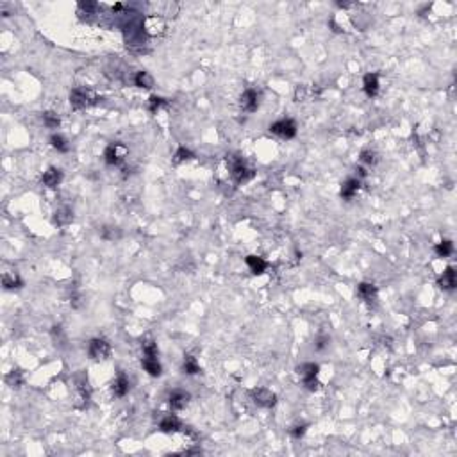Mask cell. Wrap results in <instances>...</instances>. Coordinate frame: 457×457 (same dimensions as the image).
<instances>
[{"mask_svg": "<svg viewBox=\"0 0 457 457\" xmlns=\"http://www.w3.org/2000/svg\"><path fill=\"white\" fill-rule=\"evenodd\" d=\"M225 161H227V167H228V175H231V179L234 180V184H238V186L246 184L248 180L254 179V175H256V172L246 164V161L243 159L239 154H227Z\"/></svg>", "mask_w": 457, "mask_h": 457, "instance_id": "1", "label": "cell"}, {"mask_svg": "<svg viewBox=\"0 0 457 457\" xmlns=\"http://www.w3.org/2000/svg\"><path fill=\"white\" fill-rule=\"evenodd\" d=\"M100 100H102L100 97L93 95L90 90H86V88H73V90L70 91V106H72L73 109H77V111L91 108V106H97Z\"/></svg>", "mask_w": 457, "mask_h": 457, "instance_id": "2", "label": "cell"}, {"mask_svg": "<svg viewBox=\"0 0 457 457\" xmlns=\"http://www.w3.org/2000/svg\"><path fill=\"white\" fill-rule=\"evenodd\" d=\"M297 373L302 377V382H304L305 389L307 391H316L320 388V381H318V373H320V364L316 363H302L300 366L297 368Z\"/></svg>", "mask_w": 457, "mask_h": 457, "instance_id": "3", "label": "cell"}, {"mask_svg": "<svg viewBox=\"0 0 457 457\" xmlns=\"http://www.w3.org/2000/svg\"><path fill=\"white\" fill-rule=\"evenodd\" d=\"M268 131L282 139H293L295 136H297L298 127H297V121L291 120V118H281V120L270 123Z\"/></svg>", "mask_w": 457, "mask_h": 457, "instance_id": "4", "label": "cell"}, {"mask_svg": "<svg viewBox=\"0 0 457 457\" xmlns=\"http://www.w3.org/2000/svg\"><path fill=\"white\" fill-rule=\"evenodd\" d=\"M88 356L93 361H104L111 356V345L104 338H93L88 345Z\"/></svg>", "mask_w": 457, "mask_h": 457, "instance_id": "5", "label": "cell"}, {"mask_svg": "<svg viewBox=\"0 0 457 457\" xmlns=\"http://www.w3.org/2000/svg\"><path fill=\"white\" fill-rule=\"evenodd\" d=\"M250 397H252L254 404H256L257 407H263V409H272L275 404H277V395L268 388L252 389V391H250Z\"/></svg>", "mask_w": 457, "mask_h": 457, "instance_id": "6", "label": "cell"}, {"mask_svg": "<svg viewBox=\"0 0 457 457\" xmlns=\"http://www.w3.org/2000/svg\"><path fill=\"white\" fill-rule=\"evenodd\" d=\"M123 156H125V147L120 141L109 143L104 150V161L109 167H120L123 163Z\"/></svg>", "mask_w": 457, "mask_h": 457, "instance_id": "7", "label": "cell"}, {"mask_svg": "<svg viewBox=\"0 0 457 457\" xmlns=\"http://www.w3.org/2000/svg\"><path fill=\"white\" fill-rule=\"evenodd\" d=\"M239 106L245 113H256L257 108H259V95H257L256 90H245L243 95L239 97Z\"/></svg>", "mask_w": 457, "mask_h": 457, "instance_id": "8", "label": "cell"}, {"mask_svg": "<svg viewBox=\"0 0 457 457\" xmlns=\"http://www.w3.org/2000/svg\"><path fill=\"white\" fill-rule=\"evenodd\" d=\"M377 295H379V289L375 284H370V282H361L359 286H357V297L361 298L363 302H366V304H375L377 302Z\"/></svg>", "mask_w": 457, "mask_h": 457, "instance_id": "9", "label": "cell"}, {"mask_svg": "<svg viewBox=\"0 0 457 457\" xmlns=\"http://www.w3.org/2000/svg\"><path fill=\"white\" fill-rule=\"evenodd\" d=\"M359 190H361V179H357V177H350V179H346L345 182L341 184L340 195H341L343 200H352Z\"/></svg>", "mask_w": 457, "mask_h": 457, "instance_id": "10", "label": "cell"}, {"mask_svg": "<svg viewBox=\"0 0 457 457\" xmlns=\"http://www.w3.org/2000/svg\"><path fill=\"white\" fill-rule=\"evenodd\" d=\"M438 286L441 287L443 291H452L455 289L457 286V274H455V268L454 266H448L443 274L440 275L438 279Z\"/></svg>", "mask_w": 457, "mask_h": 457, "instance_id": "11", "label": "cell"}, {"mask_svg": "<svg viewBox=\"0 0 457 457\" xmlns=\"http://www.w3.org/2000/svg\"><path fill=\"white\" fill-rule=\"evenodd\" d=\"M159 430L164 434H173V432H179L182 430V422L177 418L175 414H167L161 418L159 422Z\"/></svg>", "mask_w": 457, "mask_h": 457, "instance_id": "12", "label": "cell"}, {"mask_svg": "<svg viewBox=\"0 0 457 457\" xmlns=\"http://www.w3.org/2000/svg\"><path fill=\"white\" fill-rule=\"evenodd\" d=\"M113 395L118 397V399H121V397H125L129 393V389H131V381H129V377L123 373V371H120V373L116 375V379L113 381Z\"/></svg>", "mask_w": 457, "mask_h": 457, "instance_id": "13", "label": "cell"}, {"mask_svg": "<svg viewBox=\"0 0 457 457\" xmlns=\"http://www.w3.org/2000/svg\"><path fill=\"white\" fill-rule=\"evenodd\" d=\"M190 402V393L182 391V389H175L168 397V404H170L172 411H182Z\"/></svg>", "mask_w": 457, "mask_h": 457, "instance_id": "14", "label": "cell"}, {"mask_svg": "<svg viewBox=\"0 0 457 457\" xmlns=\"http://www.w3.org/2000/svg\"><path fill=\"white\" fill-rule=\"evenodd\" d=\"M141 366L150 377H159V375L163 373V366H161L157 356H143Z\"/></svg>", "mask_w": 457, "mask_h": 457, "instance_id": "15", "label": "cell"}, {"mask_svg": "<svg viewBox=\"0 0 457 457\" xmlns=\"http://www.w3.org/2000/svg\"><path fill=\"white\" fill-rule=\"evenodd\" d=\"M61 180H63V172L59 170V168H56V167H50L49 170H47V172L41 175V182H43V186L50 188V190L57 188L59 184H61Z\"/></svg>", "mask_w": 457, "mask_h": 457, "instance_id": "16", "label": "cell"}, {"mask_svg": "<svg viewBox=\"0 0 457 457\" xmlns=\"http://www.w3.org/2000/svg\"><path fill=\"white\" fill-rule=\"evenodd\" d=\"M379 88H381V84H379V75H377V73H366L364 79H363L364 93H366L370 98H373V97H377Z\"/></svg>", "mask_w": 457, "mask_h": 457, "instance_id": "17", "label": "cell"}, {"mask_svg": "<svg viewBox=\"0 0 457 457\" xmlns=\"http://www.w3.org/2000/svg\"><path fill=\"white\" fill-rule=\"evenodd\" d=\"M245 263H246V266L250 268V272H252L254 275L264 274V272H266V268H268V263L263 259V257H259V256H246L245 257Z\"/></svg>", "mask_w": 457, "mask_h": 457, "instance_id": "18", "label": "cell"}, {"mask_svg": "<svg viewBox=\"0 0 457 457\" xmlns=\"http://www.w3.org/2000/svg\"><path fill=\"white\" fill-rule=\"evenodd\" d=\"M2 286L4 289H20V287H24V281L16 272H4Z\"/></svg>", "mask_w": 457, "mask_h": 457, "instance_id": "19", "label": "cell"}, {"mask_svg": "<svg viewBox=\"0 0 457 457\" xmlns=\"http://www.w3.org/2000/svg\"><path fill=\"white\" fill-rule=\"evenodd\" d=\"M52 222L56 223L57 227L70 225V223L73 222V211L68 207V205H63L61 209H57V211H56V215H54Z\"/></svg>", "mask_w": 457, "mask_h": 457, "instance_id": "20", "label": "cell"}, {"mask_svg": "<svg viewBox=\"0 0 457 457\" xmlns=\"http://www.w3.org/2000/svg\"><path fill=\"white\" fill-rule=\"evenodd\" d=\"M75 384H77V393H79V400L84 402V405H88V400H90V388H88V377L84 373H79L75 377Z\"/></svg>", "mask_w": 457, "mask_h": 457, "instance_id": "21", "label": "cell"}, {"mask_svg": "<svg viewBox=\"0 0 457 457\" xmlns=\"http://www.w3.org/2000/svg\"><path fill=\"white\" fill-rule=\"evenodd\" d=\"M182 371L188 375H197L202 371L200 364H198L197 357L191 356V354H188V356H184V361H182Z\"/></svg>", "mask_w": 457, "mask_h": 457, "instance_id": "22", "label": "cell"}, {"mask_svg": "<svg viewBox=\"0 0 457 457\" xmlns=\"http://www.w3.org/2000/svg\"><path fill=\"white\" fill-rule=\"evenodd\" d=\"M134 84L138 88H143V90H150V88H154V77L149 72L141 70L134 75Z\"/></svg>", "mask_w": 457, "mask_h": 457, "instance_id": "23", "label": "cell"}, {"mask_svg": "<svg viewBox=\"0 0 457 457\" xmlns=\"http://www.w3.org/2000/svg\"><path fill=\"white\" fill-rule=\"evenodd\" d=\"M50 145H52L54 149L57 150V152H63V154L70 152V143H68V139H66L63 134H59V132H56V134L50 136Z\"/></svg>", "mask_w": 457, "mask_h": 457, "instance_id": "24", "label": "cell"}, {"mask_svg": "<svg viewBox=\"0 0 457 457\" xmlns=\"http://www.w3.org/2000/svg\"><path fill=\"white\" fill-rule=\"evenodd\" d=\"M434 252H436L438 257H450L454 254V243L450 239H443L434 246Z\"/></svg>", "mask_w": 457, "mask_h": 457, "instance_id": "25", "label": "cell"}, {"mask_svg": "<svg viewBox=\"0 0 457 457\" xmlns=\"http://www.w3.org/2000/svg\"><path fill=\"white\" fill-rule=\"evenodd\" d=\"M193 157H195V154L191 152L188 147L180 145L179 149H177V152L173 154V164H180V163H184V161L193 159Z\"/></svg>", "mask_w": 457, "mask_h": 457, "instance_id": "26", "label": "cell"}, {"mask_svg": "<svg viewBox=\"0 0 457 457\" xmlns=\"http://www.w3.org/2000/svg\"><path fill=\"white\" fill-rule=\"evenodd\" d=\"M6 382L11 386V388H20L24 384V371L22 370H11L9 373L6 375Z\"/></svg>", "mask_w": 457, "mask_h": 457, "instance_id": "27", "label": "cell"}, {"mask_svg": "<svg viewBox=\"0 0 457 457\" xmlns=\"http://www.w3.org/2000/svg\"><path fill=\"white\" fill-rule=\"evenodd\" d=\"M41 120H43V125L49 129H57L59 123H61L57 113H54V111H45L41 114Z\"/></svg>", "mask_w": 457, "mask_h": 457, "instance_id": "28", "label": "cell"}, {"mask_svg": "<svg viewBox=\"0 0 457 457\" xmlns=\"http://www.w3.org/2000/svg\"><path fill=\"white\" fill-rule=\"evenodd\" d=\"M359 161L363 164H366V167H373V164H377V154L373 152V150H370V149H364V150H361V154H359Z\"/></svg>", "mask_w": 457, "mask_h": 457, "instance_id": "29", "label": "cell"}, {"mask_svg": "<svg viewBox=\"0 0 457 457\" xmlns=\"http://www.w3.org/2000/svg\"><path fill=\"white\" fill-rule=\"evenodd\" d=\"M167 106H168V102H167V98H163V97L152 95V97L149 98V109H150V113H154V114L159 111L161 108H167Z\"/></svg>", "mask_w": 457, "mask_h": 457, "instance_id": "30", "label": "cell"}, {"mask_svg": "<svg viewBox=\"0 0 457 457\" xmlns=\"http://www.w3.org/2000/svg\"><path fill=\"white\" fill-rule=\"evenodd\" d=\"M120 236H121V232L118 227H104L100 231V238L106 239V241H114V239H118Z\"/></svg>", "mask_w": 457, "mask_h": 457, "instance_id": "31", "label": "cell"}, {"mask_svg": "<svg viewBox=\"0 0 457 457\" xmlns=\"http://www.w3.org/2000/svg\"><path fill=\"white\" fill-rule=\"evenodd\" d=\"M329 345H330V338L327 336V334H318V336H316V340H315V350L316 352H323V350H327L329 348Z\"/></svg>", "mask_w": 457, "mask_h": 457, "instance_id": "32", "label": "cell"}, {"mask_svg": "<svg viewBox=\"0 0 457 457\" xmlns=\"http://www.w3.org/2000/svg\"><path fill=\"white\" fill-rule=\"evenodd\" d=\"M79 9L84 11L86 14H93L95 11L98 9V4L97 2H91V0H80V2H79Z\"/></svg>", "mask_w": 457, "mask_h": 457, "instance_id": "33", "label": "cell"}, {"mask_svg": "<svg viewBox=\"0 0 457 457\" xmlns=\"http://www.w3.org/2000/svg\"><path fill=\"white\" fill-rule=\"evenodd\" d=\"M52 338H54V341H56V345H63V343H66L65 330H63L61 325H54L52 327Z\"/></svg>", "mask_w": 457, "mask_h": 457, "instance_id": "34", "label": "cell"}, {"mask_svg": "<svg viewBox=\"0 0 457 457\" xmlns=\"http://www.w3.org/2000/svg\"><path fill=\"white\" fill-rule=\"evenodd\" d=\"M141 348H143V356H157V345L152 340L143 341Z\"/></svg>", "mask_w": 457, "mask_h": 457, "instance_id": "35", "label": "cell"}, {"mask_svg": "<svg viewBox=\"0 0 457 457\" xmlns=\"http://www.w3.org/2000/svg\"><path fill=\"white\" fill-rule=\"evenodd\" d=\"M305 432H307V425H305V423H302V425H295L293 429H291V438H293V440H300V438L305 436Z\"/></svg>", "mask_w": 457, "mask_h": 457, "instance_id": "36", "label": "cell"}, {"mask_svg": "<svg viewBox=\"0 0 457 457\" xmlns=\"http://www.w3.org/2000/svg\"><path fill=\"white\" fill-rule=\"evenodd\" d=\"M356 172H357V175H359V177H357V179H364V177H366V173H368L363 167H357V168H356Z\"/></svg>", "mask_w": 457, "mask_h": 457, "instance_id": "37", "label": "cell"}, {"mask_svg": "<svg viewBox=\"0 0 457 457\" xmlns=\"http://www.w3.org/2000/svg\"><path fill=\"white\" fill-rule=\"evenodd\" d=\"M352 6V4H348V2H338V7H341V9H346V7H350Z\"/></svg>", "mask_w": 457, "mask_h": 457, "instance_id": "38", "label": "cell"}]
</instances>
